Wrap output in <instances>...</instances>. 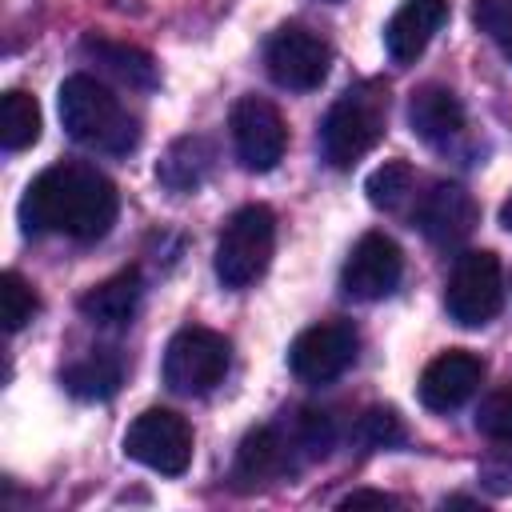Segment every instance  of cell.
Wrapping results in <instances>:
<instances>
[{"instance_id":"484cf974","label":"cell","mask_w":512,"mask_h":512,"mask_svg":"<svg viewBox=\"0 0 512 512\" xmlns=\"http://www.w3.org/2000/svg\"><path fill=\"white\" fill-rule=\"evenodd\" d=\"M356 436L368 444V448H392L404 440V424L392 408H368L360 420H356Z\"/></svg>"},{"instance_id":"83f0119b","label":"cell","mask_w":512,"mask_h":512,"mask_svg":"<svg viewBox=\"0 0 512 512\" xmlns=\"http://www.w3.org/2000/svg\"><path fill=\"white\" fill-rule=\"evenodd\" d=\"M364 504H376V508H396L400 500H396V496H388V492H352V496H344V500H340V508H364Z\"/></svg>"},{"instance_id":"e0dca14e","label":"cell","mask_w":512,"mask_h":512,"mask_svg":"<svg viewBox=\"0 0 512 512\" xmlns=\"http://www.w3.org/2000/svg\"><path fill=\"white\" fill-rule=\"evenodd\" d=\"M212 160H216V152H212V144H208L204 136H180V140H172L168 152L160 156L156 180H160L164 188H172V192H196V188L208 180Z\"/></svg>"},{"instance_id":"3957f363","label":"cell","mask_w":512,"mask_h":512,"mask_svg":"<svg viewBox=\"0 0 512 512\" xmlns=\"http://www.w3.org/2000/svg\"><path fill=\"white\" fill-rule=\"evenodd\" d=\"M388 120V92L380 84L348 88L320 124V152L332 168H352L360 156H368Z\"/></svg>"},{"instance_id":"7402d4cb","label":"cell","mask_w":512,"mask_h":512,"mask_svg":"<svg viewBox=\"0 0 512 512\" xmlns=\"http://www.w3.org/2000/svg\"><path fill=\"white\" fill-rule=\"evenodd\" d=\"M412 164L404 160H384L368 180H364V192H368V204L372 208H384V212H396L408 196H412Z\"/></svg>"},{"instance_id":"2e32d148","label":"cell","mask_w":512,"mask_h":512,"mask_svg":"<svg viewBox=\"0 0 512 512\" xmlns=\"http://www.w3.org/2000/svg\"><path fill=\"white\" fill-rule=\"evenodd\" d=\"M140 292H144L140 272H136V268H124V272H116V276L92 284V288L80 296V316L92 320V324H100V328H120V324H128V320L136 316Z\"/></svg>"},{"instance_id":"ac0fdd59","label":"cell","mask_w":512,"mask_h":512,"mask_svg":"<svg viewBox=\"0 0 512 512\" xmlns=\"http://www.w3.org/2000/svg\"><path fill=\"white\" fill-rule=\"evenodd\" d=\"M120 380H124V364L112 352H92V356L68 364L64 376H60V384L76 400H108L120 388Z\"/></svg>"},{"instance_id":"ba28073f","label":"cell","mask_w":512,"mask_h":512,"mask_svg":"<svg viewBox=\"0 0 512 512\" xmlns=\"http://www.w3.org/2000/svg\"><path fill=\"white\" fill-rule=\"evenodd\" d=\"M228 128H232L236 156H240V164L248 172H272L284 160L288 124H284V116H280V108L272 100H264V96H240L232 104Z\"/></svg>"},{"instance_id":"cb8c5ba5","label":"cell","mask_w":512,"mask_h":512,"mask_svg":"<svg viewBox=\"0 0 512 512\" xmlns=\"http://www.w3.org/2000/svg\"><path fill=\"white\" fill-rule=\"evenodd\" d=\"M472 20L504 52V60L512 64V0H476L472 4Z\"/></svg>"},{"instance_id":"6da1fadb","label":"cell","mask_w":512,"mask_h":512,"mask_svg":"<svg viewBox=\"0 0 512 512\" xmlns=\"http://www.w3.org/2000/svg\"><path fill=\"white\" fill-rule=\"evenodd\" d=\"M116 212V184L92 164H52L20 200L24 232H64L72 240H100L116 224Z\"/></svg>"},{"instance_id":"9c48e42d","label":"cell","mask_w":512,"mask_h":512,"mask_svg":"<svg viewBox=\"0 0 512 512\" xmlns=\"http://www.w3.org/2000/svg\"><path fill=\"white\" fill-rule=\"evenodd\" d=\"M264 64H268V76H272L280 88L308 92V88H320V84H324L328 64H332V48H328V40L316 36L312 28H304V24H284V28L268 40Z\"/></svg>"},{"instance_id":"ffe728a7","label":"cell","mask_w":512,"mask_h":512,"mask_svg":"<svg viewBox=\"0 0 512 512\" xmlns=\"http://www.w3.org/2000/svg\"><path fill=\"white\" fill-rule=\"evenodd\" d=\"M84 52L104 64L116 80H124L128 88H152L156 84V64L148 52L132 48V44H116V40H104V36H88L84 40Z\"/></svg>"},{"instance_id":"277c9868","label":"cell","mask_w":512,"mask_h":512,"mask_svg":"<svg viewBox=\"0 0 512 512\" xmlns=\"http://www.w3.org/2000/svg\"><path fill=\"white\" fill-rule=\"evenodd\" d=\"M276 244V216L268 204H244L228 216L216 240V276L224 288H248L264 276Z\"/></svg>"},{"instance_id":"4316f807","label":"cell","mask_w":512,"mask_h":512,"mask_svg":"<svg viewBox=\"0 0 512 512\" xmlns=\"http://www.w3.org/2000/svg\"><path fill=\"white\" fill-rule=\"evenodd\" d=\"M296 436H300V444H304L312 456L328 452V444H332V416L320 412V408H304L300 420H296Z\"/></svg>"},{"instance_id":"7a4b0ae2","label":"cell","mask_w":512,"mask_h":512,"mask_svg":"<svg viewBox=\"0 0 512 512\" xmlns=\"http://www.w3.org/2000/svg\"><path fill=\"white\" fill-rule=\"evenodd\" d=\"M60 124L76 144L108 156H124L140 140V128L124 112V104L96 76H84V72L60 84Z\"/></svg>"},{"instance_id":"603a6c76","label":"cell","mask_w":512,"mask_h":512,"mask_svg":"<svg viewBox=\"0 0 512 512\" xmlns=\"http://www.w3.org/2000/svg\"><path fill=\"white\" fill-rule=\"evenodd\" d=\"M0 308H4V328H8V332H20V328L36 316L40 300H36L32 284H28L20 272H4V276H0Z\"/></svg>"},{"instance_id":"f1b7e54d","label":"cell","mask_w":512,"mask_h":512,"mask_svg":"<svg viewBox=\"0 0 512 512\" xmlns=\"http://www.w3.org/2000/svg\"><path fill=\"white\" fill-rule=\"evenodd\" d=\"M500 224H504V228L512 232V196H508V200L500 204Z\"/></svg>"},{"instance_id":"5b68a950","label":"cell","mask_w":512,"mask_h":512,"mask_svg":"<svg viewBox=\"0 0 512 512\" xmlns=\"http://www.w3.org/2000/svg\"><path fill=\"white\" fill-rule=\"evenodd\" d=\"M232 364V344L212 328H180L164 348V384L180 396L212 392Z\"/></svg>"},{"instance_id":"d6986e66","label":"cell","mask_w":512,"mask_h":512,"mask_svg":"<svg viewBox=\"0 0 512 512\" xmlns=\"http://www.w3.org/2000/svg\"><path fill=\"white\" fill-rule=\"evenodd\" d=\"M284 464H288V444L280 440L276 428H252L240 440V452H236V476L240 480H248V484L272 480L284 472Z\"/></svg>"},{"instance_id":"8fae6325","label":"cell","mask_w":512,"mask_h":512,"mask_svg":"<svg viewBox=\"0 0 512 512\" xmlns=\"http://www.w3.org/2000/svg\"><path fill=\"white\" fill-rule=\"evenodd\" d=\"M400 272H404L400 244L384 232H364L340 268V288L352 300H384L400 284Z\"/></svg>"},{"instance_id":"9a60e30c","label":"cell","mask_w":512,"mask_h":512,"mask_svg":"<svg viewBox=\"0 0 512 512\" xmlns=\"http://www.w3.org/2000/svg\"><path fill=\"white\" fill-rule=\"evenodd\" d=\"M408 124L424 144H448L464 132V104L444 84H424L408 100Z\"/></svg>"},{"instance_id":"30bf717a","label":"cell","mask_w":512,"mask_h":512,"mask_svg":"<svg viewBox=\"0 0 512 512\" xmlns=\"http://www.w3.org/2000/svg\"><path fill=\"white\" fill-rule=\"evenodd\" d=\"M356 348H360V336H356V328L348 320L312 324L292 340L288 368L304 384H328L356 360Z\"/></svg>"},{"instance_id":"7c38bea8","label":"cell","mask_w":512,"mask_h":512,"mask_svg":"<svg viewBox=\"0 0 512 512\" xmlns=\"http://www.w3.org/2000/svg\"><path fill=\"white\" fill-rule=\"evenodd\" d=\"M480 212L468 188L460 184H432L420 204H416V228L436 244V248H452L460 240L472 236Z\"/></svg>"},{"instance_id":"5bb4252c","label":"cell","mask_w":512,"mask_h":512,"mask_svg":"<svg viewBox=\"0 0 512 512\" xmlns=\"http://www.w3.org/2000/svg\"><path fill=\"white\" fill-rule=\"evenodd\" d=\"M448 20V0H404L384 24V48L396 64H412Z\"/></svg>"},{"instance_id":"d4e9b609","label":"cell","mask_w":512,"mask_h":512,"mask_svg":"<svg viewBox=\"0 0 512 512\" xmlns=\"http://www.w3.org/2000/svg\"><path fill=\"white\" fill-rule=\"evenodd\" d=\"M476 428L488 436V440H500V444H512V384L508 388H496L480 400L476 408Z\"/></svg>"},{"instance_id":"4fadbf2b","label":"cell","mask_w":512,"mask_h":512,"mask_svg":"<svg viewBox=\"0 0 512 512\" xmlns=\"http://www.w3.org/2000/svg\"><path fill=\"white\" fill-rule=\"evenodd\" d=\"M480 380H484V360L464 348H448L420 372V404L432 412H452L480 388Z\"/></svg>"},{"instance_id":"8992f818","label":"cell","mask_w":512,"mask_h":512,"mask_svg":"<svg viewBox=\"0 0 512 512\" xmlns=\"http://www.w3.org/2000/svg\"><path fill=\"white\" fill-rule=\"evenodd\" d=\"M500 304H504V272H500L496 252L480 248V252L456 256L448 288H444L448 316L464 328H480L500 312Z\"/></svg>"},{"instance_id":"52a82bcc","label":"cell","mask_w":512,"mask_h":512,"mask_svg":"<svg viewBox=\"0 0 512 512\" xmlns=\"http://www.w3.org/2000/svg\"><path fill=\"white\" fill-rule=\"evenodd\" d=\"M124 456L160 476H180L192 464V428L172 408H144L124 432Z\"/></svg>"},{"instance_id":"44dd1931","label":"cell","mask_w":512,"mask_h":512,"mask_svg":"<svg viewBox=\"0 0 512 512\" xmlns=\"http://www.w3.org/2000/svg\"><path fill=\"white\" fill-rule=\"evenodd\" d=\"M40 140V104L36 96L12 88L0 96V144L8 152H24Z\"/></svg>"}]
</instances>
